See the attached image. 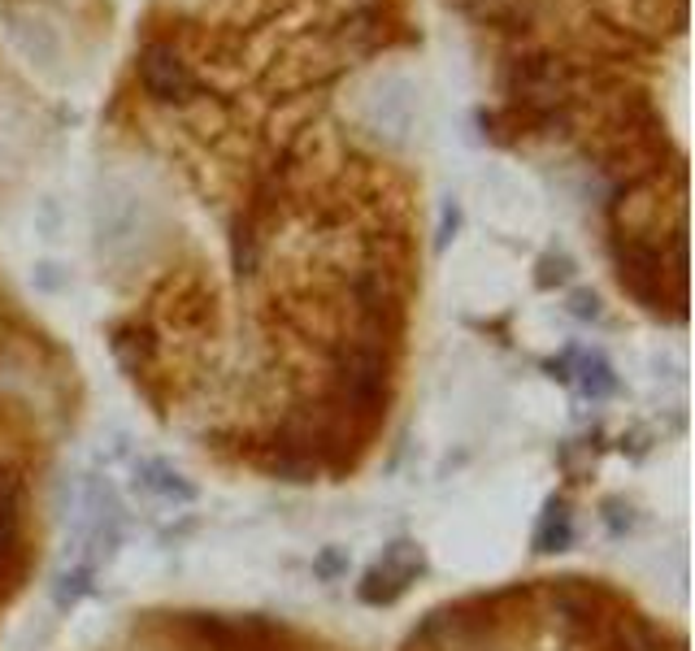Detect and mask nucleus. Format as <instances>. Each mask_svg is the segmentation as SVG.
<instances>
[{"label":"nucleus","instance_id":"obj_1","mask_svg":"<svg viewBox=\"0 0 695 651\" xmlns=\"http://www.w3.org/2000/svg\"><path fill=\"white\" fill-rule=\"evenodd\" d=\"M336 382L356 417H378L387 404V360L374 343H356L336 356Z\"/></svg>","mask_w":695,"mask_h":651},{"label":"nucleus","instance_id":"obj_2","mask_svg":"<svg viewBox=\"0 0 695 651\" xmlns=\"http://www.w3.org/2000/svg\"><path fill=\"white\" fill-rule=\"evenodd\" d=\"M139 74H144V83H148V91H153L157 100H183V96L192 91V78H187V70H183V61H179L174 48H166V44H148V48H144Z\"/></svg>","mask_w":695,"mask_h":651},{"label":"nucleus","instance_id":"obj_3","mask_svg":"<svg viewBox=\"0 0 695 651\" xmlns=\"http://www.w3.org/2000/svg\"><path fill=\"white\" fill-rule=\"evenodd\" d=\"M135 487L153 500H166V504H192L196 500V487L170 469L166 460H135Z\"/></svg>","mask_w":695,"mask_h":651},{"label":"nucleus","instance_id":"obj_4","mask_svg":"<svg viewBox=\"0 0 695 651\" xmlns=\"http://www.w3.org/2000/svg\"><path fill=\"white\" fill-rule=\"evenodd\" d=\"M131 218H135V200L131 196H100V209H96V231H100V244L105 248H118L131 239Z\"/></svg>","mask_w":695,"mask_h":651},{"label":"nucleus","instance_id":"obj_5","mask_svg":"<svg viewBox=\"0 0 695 651\" xmlns=\"http://www.w3.org/2000/svg\"><path fill=\"white\" fill-rule=\"evenodd\" d=\"M613 386H618L613 365H609L600 352H592V356L578 360V391H583L587 400H605V395H613Z\"/></svg>","mask_w":695,"mask_h":651},{"label":"nucleus","instance_id":"obj_6","mask_svg":"<svg viewBox=\"0 0 695 651\" xmlns=\"http://www.w3.org/2000/svg\"><path fill=\"white\" fill-rule=\"evenodd\" d=\"M92 578H96V569H92V565H83V561H74L70 569H61V574H57V582H52V600H57V609H74V604L92 591Z\"/></svg>","mask_w":695,"mask_h":651},{"label":"nucleus","instance_id":"obj_7","mask_svg":"<svg viewBox=\"0 0 695 651\" xmlns=\"http://www.w3.org/2000/svg\"><path fill=\"white\" fill-rule=\"evenodd\" d=\"M113 352H118V360H122L131 373H139V369L148 365V356H153L148 334H139V330H118V334H113Z\"/></svg>","mask_w":695,"mask_h":651},{"label":"nucleus","instance_id":"obj_8","mask_svg":"<svg viewBox=\"0 0 695 651\" xmlns=\"http://www.w3.org/2000/svg\"><path fill=\"white\" fill-rule=\"evenodd\" d=\"M565 543H570V521H565L561 508H548V517H544V526L535 535V548L539 552H561Z\"/></svg>","mask_w":695,"mask_h":651},{"label":"nucleus","instance_id":"obj_9","mask_svg":"<svg viewBox=\"0 0 695 651\" xmlns=\"http://www.w3.org/2000/svg\"><path fill=\"white\" fill-rule=\"evenodd\" d=\"M0 521H22V478L0 460Z\"/></svg>","mask_w":695,"mask_h":651},{"label":"nucleus","instance_id":"obj_10","mask_svg":"<svg viewBox=\"0 0 695 651\" xmlns=\"http://www.w3.org/2000/svg\"><path fill=\"white\" fill-rule=\"evenodd\" d=\"M570 274H574V261L570 257H544L539 261V287H557V283H570Z\"/></svg>","mask_w":695,"mask_h":651},{"label":"nucleus","instance_id":"obj_11","mask_svg":"<svg viewBox=\"0 0 695 651\" xmlns=\"http://www.w3.org/2000/svg\"><path fill=\"white\" fill-rule=\"evenodd\" d=\"M31 283H35V292H61V287L70 283V274H65L57 261H39V266L31 270Z\"/></svg>","mask_w":695,"mask_h":651},{"label":"nucleus","instance_id":"obj_12","mask_svg":"<svg viewBox=\"0 0 695 651\" xmlns=\"http://www.w3.org/2000/svg\"><path fill=\"white\" fill-rule=\"evenodd\" d=\"M570 314H574L578 322H596V318H600V296H596V292H574V296H570Z\"/></svg>","mask_w":695,"mask_h":651},{"label":"nucleus","instance_id":"obj_13","mask_svg":"<svg viewBox=\"0 0 695 651\" xmlns=\"http://www.w3.org/2000/svg\"><path fill=\"white\" fill-rule=\"evenodd\" d=\"M456 226H461V209H456V205H443V226H439V239H435V244L448 248V239L456 235Z\"/></svg>","mask_w":695,"mask_h":651},{"label":"nucleus","instance_id":"obj_14","mask_svg":"<svg viewBox=\"0 0 695 651\" xmlns=\"http://www.w3.org/2000/svg\"><path fill=\"white\" fill-rule=\"evenodd\" d=\"M344 569H348L344 552H327V556L318 561V574H322V578H336V574H344Z\"/></svg>","mask_w":695,"mask_h":651},{"label":"nucleus","instance_id":"obj_15","mask_svg":"<svg viewBox=\"0 0 695 651\" xmlns=\"http://www.w3.org/2000/svg\"><path fill=\"white\" fill-rule=\"evenodd\" d=\"M39 231H44V239H57V205H52V200H44V213H39Z\"/></svg>","mask_w":695,"mask_h":651}]
</instances>
